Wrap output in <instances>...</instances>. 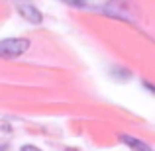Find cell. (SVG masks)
Returning <instances> with one entry per match:
<instances>
[{
  "mask_svg": "<svg viewBox=\"0 0 155 151\" xmlns=\"http://www.w3.org/2000/svg\"><path fill=\"white\" fill-rule=\"evenodd\" d=\"M18 12L22 18H26L31 24H41V12L31 4H18Z\"/></svg>",
  "mask_w": 155,
  "mask_h": 151,
  "instance_id": "obj_2",
  "label": "cell"
},
{
  "mask_svg": "<svg viewBox=\"0 0 155 151\" xmlns=\"http://www.w3.org/2000/svg\"><path fill=\"white\" fill-rule=\"evenodd\" d=\"M0 151H6V145H0Z\"/></svg>",
  "mask_w": 155,
  "mask_h": 151,
  "instance_id": "obj_5",
  "label": "cell"
},
{
  "mask_svg": "<svg viewBox=\"0 0 155 151\" xmlns=\"http://www.w3.org/2000/svg\"><path fill=\"white\" fill-rule=\"evenodd\" d=\"M120 140L124 141L126 145H130L132 149H136V151H153V149L149 147L147 143H143L141 140H136L134 136H128V133H122V136H120Z\"/></svg>",
  "mask_w": 155,
  "mask_h": 151,
  "instance_id": "obj_3",
  "label": "cell"
},
{
  "mask_svg": "<svg viewBox=\"0 0 155 151\" xmlns=\"http://www.w3.org/2000/svg\"><path fill=\"white\" fill-rule=\"evenodd\" d=\"M28 47H30V39H26V38L0 39V57H4V59H14V57H20L22 53H26Z\"/></svg>",
  "mask_w": 155,
  "mask_h": 151,
  "instance_id": "obj_1",
  "label": "cell"
},
{
  "mask_svg": "<svg viewBox=\"0 0 155 151\" xmlns=\"http://www.w3.org/2000/svg\"><path fill=\"white\" fill-rule=\"evenodd\" d=\"M20 151H41V149L35 147V145H24V147L20 149Z\"/></svg>",
  "mask_w": 155,
  "mask_h": 151,
  "instance_id": "obj_4",
  "label": "cell"
}]
</instances>
